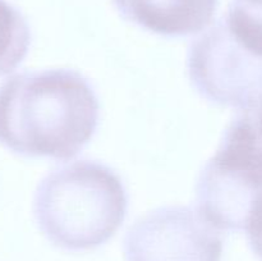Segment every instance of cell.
<instances>
[{"label": "cell", "mask_w": 262, "mask_h": 261, "mask_svg": "<svg viewBox=\"0 0 262 261\" xmlns=\"http://www.w3.org/2000/svg\"><path fill=\"white\" fill-rule=\"evenodd\" d=\"M99 117L94 87L73 69L22 72L0 84V145L17 155L68 160L94 137Z\"/></svg>", "instance_id": "1"}, {"label": "cell", "mask_w": 262, "mask_h": 261, "mask_svg": "<svg viewBox=\"0 0 262 261\" xmlns=\"http://www.w3.org/2000/svg\"><path fill=\"white\" fill-rule=\"evenodd\" d=\"M122 179L105 164L77 160L46 174L32 211L46 240L67 251L94 250L117 233L127 216Z\"/></svg>", "instance_id": "2"}, {"label": "cell", "mask_w": 262, "mask_h": 261, "mask_svg": "<svg viewBox=\"0 0 262 261\" xmlns=\"http://www.w3.org/2000/svg\"><path fill=\"white\" fill-rule=\"evenodd\" d=\"M261 193L262 145L241 112L200 171L197 210L217 230L241 232Z\"/></svg>", "instance_id": "3"}, {"label": "cell", "mask_w": 262, "mask_h": 261, "mask_svg": "<svg viewBox=\"0 0 262 261\" xmlns=\"http://www.w3.org/2000/svg\"><path fill=\"white\" fill-rule=\"evenodd\" d=\"M187 71L192 86L211 104L243 110L262 96V58L233 36L225 18L192 41Z\"/></svg>", "instance_id": "4"}, {"label": "cell", "mask_w": 262, "mask_h": 261, "mask_svg": "<svg viewBox=\"0 0 262 261\" xmlns=\"http://www.w3.org/2000/svg\"><path fill=\"white\" fill-rule=\"evenodd\" d=\"M219 232L193 207H158L128 229L125 261H222Z\"/></svg>", "instance_id": "5"}, {"label": "cell", "mask_w": 262, "mask_h": 261, "mask_svg": "<svg viewBox=\"0 0 262 261\" xmlns=\"http://www.w3.org/2000/svg\"><path fill=\"white\" fill-rule=\"evenodd\" d=\"M119 14L138 27L165 36L184 37L212 22L219 0H113Z\"/></svg>", "instance_id": "6"}, {"label": "cell", "mask_w": 262, "mask_h": 261, "mask_svg": "<svg viewBox=\"0 0 262 261\" xmlns=\"http://www.w3.org/2000/svg\"><path fill=\"white\" fill-rule=\"evenodd\" d=\"M31 28L18 8L0 0V77L12 73L27 56Z\"/></svg>", "instance_id": "7"}, {"label": "cell", "mask_w": 262, "mask_h": 261, "mask_svg": "<svg viewBox=\"0 0 262 261\" xmlns=\"http://www.w3.org/2000/svg\"><path fill=\"white\" fill-rule=\"evenodd\" d=\"M224 18L233 36L262 58V0H232Z\"/></svg>", "instance_id": "8"}, {"label": "cell", "mask_w": 262, "mask_h": 261, "mask_svg": "<svg viewBox=\"0 0 262 261\" xmlns=\"http://www.w3.org/2000/svg\"><path fill=\"white\" fill-rule=\"evenodd\" d=\"M250 247L262 260V193L256 200L245 228Z\"/></svg>", "instance_id": "9"}, {"label": "cell", "mask_w": 262, "mask_h": 261, "mask_svg": "<svg viewBox=\"0 0 262 261\" xmlns=\"http://www.w3.org/2000/svg\"><path fill=\"white\" fill-rule=\"evenodd\" d=\"M241 112L245 113L247 117L248 122H250L251 127H252L253 132H255L256 137L262 145V96L253 105H251L247 109H243Z\"/></svg>", "instance_id": "10"}]
</instances>
